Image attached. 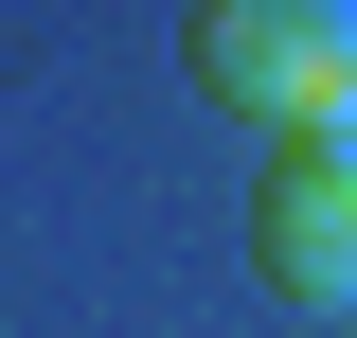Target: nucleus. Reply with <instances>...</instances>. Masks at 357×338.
Segmentation results:
<instances>
[{"label":"nucleus","instance_id":"1","mask_svg":"<svg viewBox=\"0 0 357 338\" xmlns=\"http://www.w3.org/2000/svg\"><path fill=\"white\" fill-rule=\"evenodd\" d=\"M178 54H197V89H215L232 125H268V143L357 125V0H197Z\"/></svg>","mask_w":357,"mask_h":338},{"label":"nucleus","instance_id":"2","mask_svg":"<svg viewBox=\"0 0 357 338\" xmlns=\"http://www.w3.org/2000/svg\"><path fill=\"white\" fill-rule=\"evenodd\" d=\"M250 250L286 303H357V125L268 143V196H250Z\"/></svg>","mask_w":357,"mask_h":338}]
</instances>
